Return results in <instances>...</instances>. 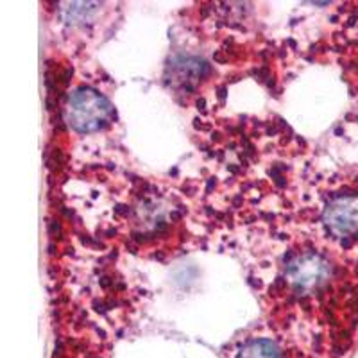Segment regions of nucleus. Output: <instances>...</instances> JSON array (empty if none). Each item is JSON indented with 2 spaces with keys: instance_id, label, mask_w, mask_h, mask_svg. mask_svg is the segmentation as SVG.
I'll use <instances>...</instances> for the list:
<instances>
[{
  "instance_id": "7ed1b4c3",
  "label": "nucleus",
  "mask_w": 358,
  "mask_h": 358,
  "mask_svg": "<svg viewBox=\"0 0 358 358\" xmlns=\"http://www.w3.org/2000/svg\"><path fill=\"white\" fill-rule=\"evenodd\" d=\"M287 276L294 285L301 289H313L330 276V265L317 255H303L289 265Z\"/></svg>"
},
{
  "instance_id": "f03ea898",
  "label": "nucleus",
  "mask_w": 358,
  "mask_h": 358,
  "mask_svg": "<svg viewBox=\"0 0 358 358\" xmlns=\"http://www.w3.org/2000/svg\"><path fill=\"white\" fill-rule=\"evenodd\" d=\"M324 222L338 236L358 233V197L341 196L331 201L324 210Z\"/></svg>"
},
{
  "instance_id": "20e7f679",
  "label": "nucleus",
  "mask_w": 358,
  "mask_h": 358,
  "mask_svg": "<svg viewBox=\"0 0 358 358\" xmlns=\"http://www.w3.org/2000/svg\"><path fill=\"white\" fill-rule=\"evenodd\" d=\"M236 358H280V351L273 341L257 338L245 344Z\"/></svg>"
},
{
  "instance_id": "f257e3e1",
  "label": "nucleus",
  "mask_w": 358,
  "mask_h": 358,
  "mask_svg": "<svg viewBox=\"0 0 358 358\" xmlns=\"http://www.w3.org/2000/svg\"><path fill=\"white\" fill-rule=\"evenodd\" d=\"M110 117V104L95 90L81 88L72 94L66 106V120L79 133L102 129Z\"/></svg>"
}]
</instances>
